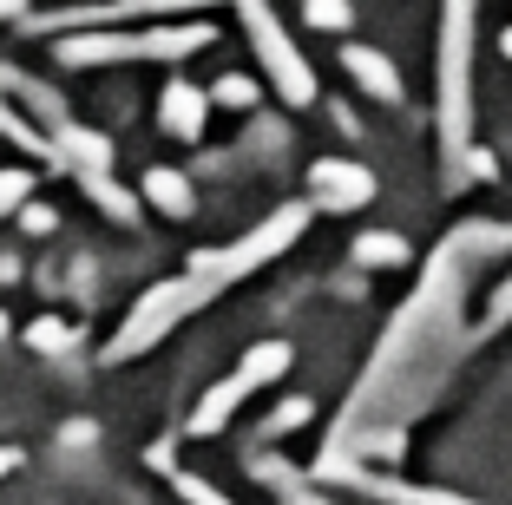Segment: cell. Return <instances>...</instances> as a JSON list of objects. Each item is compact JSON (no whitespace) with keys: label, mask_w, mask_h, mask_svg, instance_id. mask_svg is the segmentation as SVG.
<instances>
[{"label":"cell","mask_w":512,"mask_h":505,"mask_svg":"<svg viewBox=\"0 0 512 505\" xmlns=\"http://www.w3.org/2000/svg\"><path fill=\"white\" fill-rule=\"evenodd\" d=\"M27 191H33V178H27V171H0V217L27 204Z\"/></svg>","instance_id":"obj_1"},{"label":"cell","mask_w":512,"mask_h":505,"mask_svg":"<svg viewBox=\"0 0 512 505\" xmlns=\"http://www.w3.org/2000/svg\"><path fill=\"white\" fill-rule=\"evenodd\" d=\"M60 342H66L60 322H33V348H60Z\"/></svg>","instance_id":"obj_2"},{"label":"cell","mask_w":512,"mask_h":505,"mask_svg":"<svg viewBox=\"0 0 512 505\" xmlns=\"http://www.w3.org/2000/svg\"><path fill=\"white\" fill-rule=\"evenodd\" d=\"M20 7H27V0H0V20H14Z\"/></svg>","instance_id":"obj_3"},{"label":"cell","mask_w":512,"mask_h":505,"mask_svg":"<svg viewBox=\"0 0 512 505\" xmlns=\"http://www.w3.org/2000/svg\"><path fill=\"white\" fill-rule=\"evenodd\" d=\"M0 342H7V309H0Z\"/></svg>","instance_id":"obj_4"},{"label":"cell","mask_w":512,"mask_h":505,"mask_svg":"<svg viewBox=\"0 0 512 505\" xmlns=\"http://www.w3.org/2000/svg\"><path fill=\"white\" fill-rule=\"evenodd\" d=\"M0 466H14V460H7V453H0Z\"/></svg>","instance_id":"obj_5"}]
</instances>
